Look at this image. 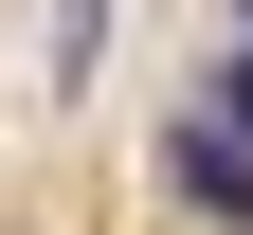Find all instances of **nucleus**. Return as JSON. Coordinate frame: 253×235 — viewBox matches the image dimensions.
Here are the masks:
<instances>
[{"mask_svg":"<svg viewBox=\"0 0 253 235\" xmlns=\"http://www.w3.org/2000/svg\"><path fill=\"white\" fill-rule=\"evenodd\" d=\"M90 54H109V0H54V37H37V73H54V91H90Z\"/></svg>","mask_w":253,"mask_h":235,"instance_id":"nucleus-2","label":"nucleus"},{"mask_svg":"<svg viewBox=\"0 0 253 235\" xmlns=\"http://www.w3.org/2000/svg\"><path fill=\"white\" fill-rule=\"evenodd\" d=\"M235 18H253V0H235Z\"/></svg>","mask_w":253,"mask_h":235,"instance_id":"nucleus-4","label":"nucleus"},{"mask_svg":"<svg viewBox=\"0 0 253 235\" xmlns=\"http://www.w3.org/2000/svg\"><path fill=\"white\" fill-rule=\"evenodd\" d=\"M163 199H181L199 235H253V127L217 109V91H199V109H163Z\"/></svg>","mask_w":253,"mask_h":235,"instance_id":"nucleus-1","label":"nucleus"},{"mask_svg":"<svg viewBox=\"0 0 253 235\" xmlns=\"http://www.w3.org/2000/svg\"><path fill=\"white\" fill-rule=\"evenodd\" d=\"M217 109H235V127H253V18H235V54H217Z\"/></svg>","mask_w":253,"mask_h":235,"instance_id":"nucleus-3","label":"nucleus"}]
</instances>
